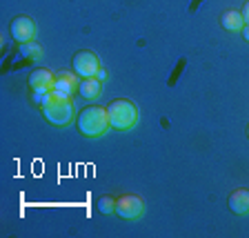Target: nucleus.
<instances>
[{
  "label": "nucleus",
  "mask_w": 249,
  "mask_h": 238,
  "mask_svg": "<svg viewBox=\"0 0 249 238\" xmlns=\"http://www.w3.org/2000/svg\"><path fill=\"white\" fill-rule=\"evenodd\" d=\"M109 114L107 107L100 105H89V107L80 109L76 116V129L85 136V138H100L109 131Z\"/></svg>",
  "instance_id": "obj_1"
},
{
  "label": "nucleus",
  "mask_w": 249,
  "mask_h": 238,
  "mask_svg": "<svg viewBox=\"0 0 249 238\" xmlns=\"http://www.w3.org/2000/svg\"><path fill=\"white\" fill-rule=\"evenodd\" d=\"M107 107V114H109V125H111V129L116 131H129L136 127L138 123V109L131 100L127 98H116L111 100Z\"/></svg>",
  "instance_id": "obj_2"
},
{
  "label": "nucleus",
  "mask_w": 249,
  "mask_h": 238,
  "mask_svg": "<svg viewBox=\"0 0 249 238\" xmlns=\"http://www.w3.org/2000/svg\"><path fill=\"white\" fill-rule=\"evenodd\" d=\"M52 96V93H49ZM40 114L42 118L47 120L49 125L53 127H67V125L73 123V103L71 100H65V98H49L45 105L40 107Z\"/></svg>",
  "instance_id": "obj_3"
},
{
  "label": "nucleus",
  "mask_w": 249,
  "mask_h": 238,
  "mask_svg": "<svg viewBox=\"0 0 249 238\" xmlns=\"http://www.w3.org/2000/svg\"><path fill=\"white\" fill-rule=\"evenodd\" d=\"M145 214V201L136 194H123L116 198V216L123 220H138Z\"/></svg>",
  "instance_id": "obj_4"
},
{
  "label": "nucleus",
  "mask_w": 249,
  "mask_h": 238,
  "mask_svg": "<svg viewBox=\"0 0 249 238\" xmlns=\"http://www.w3.org/2000/svg\"><path fill=\"white\" fill-rule=\"evenodd\" d=\"M73 73H78V78H93L100 72V60L91 49H80L73 54Z\"/></svg>",
  "instance_id": "obj_5"
},
{
  "label": "nucleus",
  "mask_w": 249,
  "mask_h": 238,
  "mask_svg": "<svg viewBox=\"0 0 249 238\" xmlns=\"http://www.w3.org/2000/svg\"><path fill=\"white\" fill-rule=\"evenodd\" d=\"M73 92H78V73H71L67 69H60L56 73V83L52 87V98H65L71 100Z\"/></svg>",
  "instance_id": "obj_6"
},
{
  "label": "nucleus",
  "mask_w": 249,
  "mask_h": 238,
  "mask_svg": "<svg viewBox=\"0 0 249 238\" xmlns=\"http://www.w3.org/2000/svg\"><path fill=\"white\" fill-rule=\"evenodd\" d=\"M9 34H11V38H14L18 45L31 42L34 40V36H36V22L31 20L29 16H25V14L16 16L14 20H11V25H9Z\"/></svg>",
  "instance_id": "obj_7"
},
{
  "label": "nucleus",
  "mask_w": 249,
  "mask_h": 238,
  "mask_svg": "<svg viewBox=\"0 0 249 238\" xmlns=\"http://www.w3.org/2000/svg\"><path fill=\"white\" fill-rule=\"evenodd\" d=\"M53 83H56V76H53L52 69H47V67L34 69L29 73V78H27V85H29L31 92H40V93L52 92Z\"/></svg>",
  "instance_id": "obj_8"
},
{
  "label": "nucleus",
  "mask_w": 249,
  "mask_h": 238,
  "mask_svg": "<svg viewBox=\"0 0 249 238\" xmlns=\"http://www.w3.org/2000/svg\"><path fill=\"white\" fill-rule=\"evenodd\" d=\"M227 207L236 216H247L249 214V189H233L227 198Z\"/></svg>",
  "instance_id": "obj_9"
},
{
  "label": "nucleus",
  "mask_w": 249,
  "mask_h": 238,
  "mask_svg": "<svg viewBox=\"0 0 249 238\" xmlns=\"http://www.w3.org/2000/svg\"><path fill=\"white\" fill-rule=\"evenodd\" d=\"M103 93V80L98 78H83L80 83H78V96L83 100H96Z\"/></svg>",
  "instance_id": "obj_10"
},
{
  "label": "nucleus",
  "mask_w": 249,
  "mask_h": 238,
  "mask_svg": "<svg viewBox=\"0 0 249 238\" xmlns=\"http://www.w3.org/2000/svg\"><path fill=\"white\" fill-rule=\"evenodd\" d=\"M220 27H223L225 31H240L245 27V18L240 11L236 9H227L220 14Z\"/></svg>",
  "instance_id": "obj_11"
},
{
  "label": "nucleus",
  "mask_w": 249,
  "mask_h": 238,
  "mask_svg": "<svg viewBox=\"0 0 249 238\" xmlns=\"http://www.w3.org/2000/svg\"><path fill=\"white\" fill-rule=\"evenodd\" d=\"M96 207H98V212L103 214V216H114L116 214V198L109 196V194H105V196L98 198Z\"/></svg>",
  "instance_id": "obj_12"
},
{
  "label": "nucleus",
  "mask_w": 249,
  "mask_h": 238,
  "mask_svg": "<svg viewBox=\"0 0 249 238\" xmlns=\"http://www.w3.org/2000/svg\"><path fill=\"white\" fill-rule=\"evenodd\" d=\"M20 54H22L25 58H31V60H34V58H40V56H42V47L36 45L34 40H31V42H25V45H20Z\"/></svg>",
  "instance_id": "obj_13"
},
{
  "label": "nucleus",
  "mask_w": 249,
  "mask_h": 238,
  "mask_svg": "<svg viewBox=\"0 0 249 238\" xmlns=\"http://www.w3.org/2000/svg\"><path fill=\"white\" fill-rule=\"evenodd\" d=\"M240 14H243L245 22H249V0H245V5H243V9H240Z\"/></svg>",
  "instance_id": "obj_14"
},
{
  "label": "nucleus",
  "mask_w": 249,
  "mask_h": 238,
  "mask_svg": "<svg viewBox=\"0 0 249 238\" xmlns=\"http://www.w3.org/2000/svg\"><path fill=\"white\" fill-rule=\"evenodd\" d=\"M240 34H243V38L249 42V22H245V27H243V29H240Z\"/></svg>",
  "instance_id": "obj_15"
},
{
  "label": "nucleus",
  "mask_w": 249,
  "mask_h": 238,
  "mask_svg": "<svg viewBox=\"0 0 249 238\" xmlns=\"http://www.w3.org/2000/svg\"><path fill=\"white\" fill-rule=\"evenodd\" d=\"M96 78H98V80H105V78H107V72H105V69L100 67V72L96 73Z\"/></svg>",
  "instance_id": "obj_16"
},
{
  "label": "nucleus",
  "mask_w": 249,
  "mask_h": 238,
  "mask_svg": "<svg viewBox=\"0 0 249 238\" xmlns=\"http://www.w3.org/2000/svg\"><path fill=\"white\" fill-rule=\"evenodd\" d=\"M247 138H249V123H247Z\"/></svg>",
  "instance_id": "obj_17"
}]
</instances>
